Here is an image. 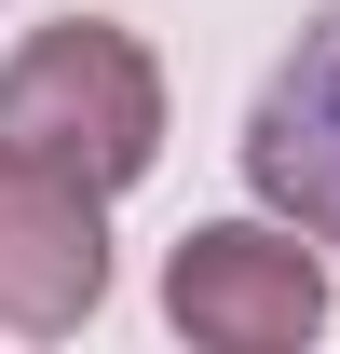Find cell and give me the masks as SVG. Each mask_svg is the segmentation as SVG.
<instances>
[{
	"label": "cell",
	"mask_w": 340,
	"mask_h": 354,
	"mask_svg": "<svg viewBox=\"0 0 340 354\" xmlns=\"http://www.w3.org/2000/svg\"><path fill=\"white\" fill-rule=\"evenodd\" d=\"M245 191L340 259V0L299 28L286 68L258 82V109H245Z\"/></svg>",
	"instance_id": "277c9868"
},
{
	"label": "cell",
	"mask_w": 340,
	"mask_h": 354,
	"mask_svg": "<svg viewBox=\"0 0 340 354\" xmlns=\"http://www.w3.org/2000/svg\"><path fill=\"white\" fill-rule=\"evenodd\" d=\"M95 300H109V191L0 150V327L14 341H68Z\"/></svg>",
	"instance_id": "3957f363"
},
{
	"label": "cell",
	"mask_w": 340,
	"mask_h": 354,
	"mask_svg": "<svg viewBox=\"0 0 340 354\" xmlns=\"http://www.w3.org/2000/svg\"><path fill=\"white\" fill-rule=\"evenodd\" d=\"M164 313L205 354H299L327 327V259L299 218H205L164 259Z\"/></svg>",
	"instance_id": "7a4b0ae2"
},
{
	"label": "cell",
	"mask_w": 340,
	"mask_h": 354,
	"mask_svg": "<svg viewBox=\"0 0 340 354\" xmlns=\"http://www.w3.org/2000/svg\"><path fill=\"white\" fill-rule=\"evenodd\" d=\"M0 150L82 177V191H136L164 164V68H150V41L109 28V14L28 28L0 55Z\"/></svg>",
	"instance_id": "6da1fadb"
}]
</instances>
